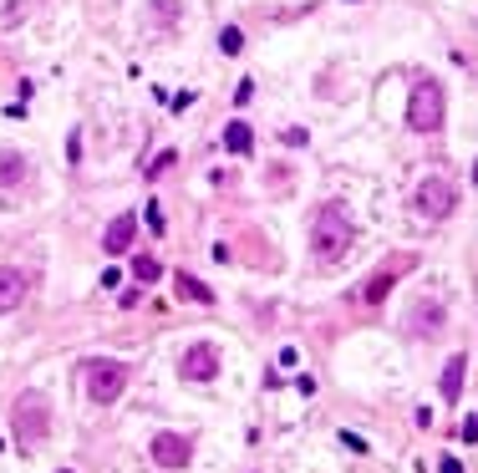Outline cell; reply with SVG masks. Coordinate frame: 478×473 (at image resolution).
Here are the masks:
<instances>
[{"mask_svg": "<svg viewBox=\"0 0 478 473\" xmlns=\"http://www.w3.org/2000/svg\"><path fill=\"white\" fill-rule=\"evenodd\" d=\"M311 245H316V260H325V265H336V260L351 254L356 229H351V219H346L341 204H321V209H316V219H311Z\"/></svg>", "mask_w": 478, "mask_h": 473, "instance_id": "6da1fadb", "label": "cell"}, {"mask_svg": "<svg viewBox=\"0 0 478 473\" xmlns=\"http://www.w3.org/2000/svg\"><path fill=\"white\" fill-rule=\"evenodd\" d=\"M11 427H15V448L36 453V448L46 443V433H51V402L41 392H20L15 407H11Z\"/></svg>", "mask_w": 478, "mask_h": 473, "instance_id": "7a4b0ae2", "label": "cell"}, {"mask_svg": "<svg viewBox=\"0 0 478 473\" xmlns=\"http://www.w3.org/2000/svg\"><path fill=\"white\" fill-rule=\"evenodd\" d=\"M127 377H133V367H127V361L102 356V361H92V367H86V397H92L97 407L117 402V397H122V387H127Z\"/></svg>", "mask_w": 478, "mask_h": 473, "instance_id": "3957f363", "label": "cell"}, {"mask_svg": "<svg viewBox=\"0 0 478 473\" xmlns=\"http://www.w3.org/2000/svg\"><path fill=\"white\" fill-rule=\"evenodd\" d=\"M407 127H412V133H438V127H443V87H438L432 77H422L418 87H412Z\"/></svg>", "mask_w": 478, "mask_h": 473, "instance_id": "277c9868", "label": "cell"}, {"mask_svg": "<svg viewBox=\"0 0 478 473\" xmlns=\"http://www.w3.org/2000/svg\"><path fill=\"white\" fill-rule=\"evenodd\" d=\"M453 204H458V188H453L448 179H422L418 188H412V209H418L422 219H448Z\"/></svg>", "mask_w": 478, "mask_h": 473, "instance_id": "5b68a950", "label": "cell"}, {"mask_svg": "<svg viewBox=\"0 0 478 473\" xmlns=\"http://www.w3.org/2000/svg\"><path fill=\"white\" fill-rule=\"evenodd\" d=\"M179 377L214 382V377H219V346H214V341H193V346L179 356Z\"/></svg>", "mask_w": 478, "mask_h": 473, "instance_id": "8992f818", "label": "cell"}, {"mask_svg": "<svg viewBox=\"0 0 478 473\" xmlns=\"http://www.w3.org/2000/svg\"><path fill=\"white\" fill-rule=\"evenodd\" d=\"M193 458V438L188 433H158L153 438V463L158 468H188Z\"/></svg>", "mask_w": 478, "mask_h": 473, "instance_id": "52a82bcc", "label": "cell"}, {"mask_svg": "<svg viewBox=\"0 0 478 473\" xmlns=\"http://www.w3.org/2000/svg\"><path fill=\"white\" fill-rule=\"evenodd\" d=\"M133 240H138V214H117V219L107 224V234H102V250L107 254H127Z\"/></svg>", "mask_w": 478, "mask_h": 473, "instance_id": "ba28073f", "label": "cell"}, {"mask_svg": "<svg viewBox=\"0 0 478 473\" xmlns=\"http://www.w3.org/2000/svg\"><path fill=\"white\" fill-rule=\"evenodd\" d=\"M20 300H26V275L11 270V265H0V316H11Z\"/></svg>", "mask_w": 478, "mask_h": 473, "instance_id": "9c48e42d", "label": "cell"}, {"mask_svg": "<svg viewBox=\"0 0 478 473\" xmlns=\"http://www.w3.org/2000/svg\"><path fill=\"white\" fill-rule=\"evenodd\" d=\"M463 382H468V351H458V356L443 361V397L458 402L463 397Z\"/></svg>", "mask_w": 478, "mask_h": 473, "instance_id": "30bf717a", "label": "cell"}, {"mask_svg": "<svg viewBox=\"0 0 478 473\" xmlns=\"http://www.w3.org/2000/svg\"><path fill=\"white\" fill-rule=\"evenodd\" d=\"M407 320H412V331H418V336H438L443 331V306H438V300H418Z\"/></svg>", "mask_w": 478, "mask_h": 473, "instance_id": "8fae6325", "label": "cell"}, {"mask_svg": "<svg viewBox=\"0 0 478 473\" xmlns=\"http://www.w3.org/2000/svg\"><path fill=\"white\" fill-rule=\"evenodd\" d=\"M173 285H179V295H183V300H199V306H214V300H219V295H214V290L199 280V275H179Z\"/></svg>", "mask_w": 478, "mask_h": 473, "instance_id": "7c38bea8", "label": "cell"}, {"mask_svg": "<svg viewBox=\"0 0 478 473\" xmlns=\"http://www.w3.org/2000/svg\"><path fill=\"white\" fill-rule=\"evenodd\" d=\"M11 183H26V158L20 153H0V188Z\"/></svg>", "mask_w": 478, "mask_h": 473, "instance_id": "4fadbf2b", "label": "cell"}, {"mask_svg": "<svg viewBox=\"0 0 478 473\" xmlns=\"http://www.w3.org/2000/svg\"><path fill=\"white\" fill-rule=\"evenodd\" d=\"M224 148H229V153H250V148H254L250 122H229V127H224Z\"/></svg>", "mask_w": 478, "mask_h": 473, "instance_id": "5bb4252c", "label": "cell"}, {"mask_svg": "<svg viewBox=\"0 0 478 473\" xmlns=\"http://www.w3.org/2000/svg\"><path fill=\"white\" fill-rule=\"evenodd\" d=\"M158 275H163V265L153 260V254H138V260H133V280H143V285H153Z\"/></svg>", "mask_w": 478, "mask_h": 473, "instance_id": "9a60e30c", "label": "cell"}, {"mask_svg": "<svg viewBox=\"0 0 478 473\" xmlns=\"http://www.w3.org/2000/svg\"><path fill=\"white\" fill-rule=\"evenodd\" d=\"M392 280H397V270H382V275H372V280H366V290H361V295L377 306V300H382L387 290H392Z\"/></svg>", "mask_w": 478, "mask_h": 473, "instance_id": "2e32d148", "label": "cell"}, {"mask_svg": "<svg viewBox=\"0 0 478 473\" xmlns=\"http://www.w3.org/2000/svg\"><path fill=\"white\" fill-rule=\"evenodd\" d=\"M219 51H224V56H239V51H245V36H239V26H224V36H219Z\"/></svg>", "mask_w": 478, "mask_h": 473, "instance_id": "e0dca14e", "label": "cell"}, {"mask_svg": "<svg viewBox=\"0 0 478 473\" xmlns=\"http://www.w3.org/2000/svg\"><path fill=\"white\" fill-rule=\"evenodd\" d=\"M173 163H179V153H173V148H168V153H158L153 163H148V179H163V174H168Z\"/></svg>", "mask_w": 478, "mask_h": 473, "instance_id": "ac0fdd59", "label": "cell"}, {"mask_svg": "<svg viewBox=\"0 0 478 473\" xmlns=\"http://www.w3.org/2000/svg\"><path fill=\"white\" fill-rule=\"evenodd\" d=\"M341 448H351V453H372V448H366V438H356V433H341Z\"/></svg>", "mask_w": 478, "mask_h": 473, "instance_id": "d6986e66", "label": "cell"}, {"mask_svg": "<svg viewBox=\"0 0 478 473\" xmlns=\"http://www.w3.org/2000/svg\"><path fill=\"white\" fill-rule=\"evenodd\" d=\"M67 158H72V163H82V133H72V143H67Z\"/></svg>", "mask_w": 478, "mask_h": 473, "instance_id": "ffe728a7", "label": "cell"}, {"mask_svg": "<svg viewBox=\"0 0 478 473\" xmlns=\"http://www.w3.org/2000/svg\"><path fill=\"white\" fill-rule=\"evenodd\" d=\"M443 473H468V468H463L458 458H443Z\"/></svg>", "mask_w": 478, "mask_h": 473, "instance_id": "44dd1931", "label": "cell"}, {"mask_svg": "<svg viewBox=\"0 0 478 473\" xmlns=\"http://www.w3.org/2000/svg\"><path fill=\"white\" fill-rule=\"evenodd\" d=\"M56 473H72V468H56Z\"/></svg>", "mask_w": 478, "mask_h": 473, "instance_id": "7402d4cb", "label": "cell"}]
</instances>
